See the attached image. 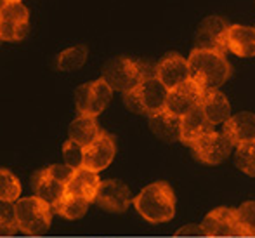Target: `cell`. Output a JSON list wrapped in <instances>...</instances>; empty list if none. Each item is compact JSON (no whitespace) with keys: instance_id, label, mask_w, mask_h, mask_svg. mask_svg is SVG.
Here are the masks:
<instances>
[{"instance_id":"cell-1","label":"cell","mask_w":255,"mask_h":238,"mask_svg":"<svg viewBox=\"0 0 255 238\" xmlns=\"http://www.w3.org/2000/svg\"><path fill=\"white\" fill-rule=\"evenodd\" d=\"M189 80H193L203 92L219 91L231 77V64L224 52L207 49H193L188 57Z\"/></svg>"},{"instance_id":"cell-2","label":"cell","mask_w":255,"mask_h":238,"mask_svg":"<svg viewBox=\"0 0 255 238\" xmlns=\"http://www.w3.org/2000/svg\"><path fill=\"white\" fill-rule=\"evenodd\" d=\"M135 211L151 225L167 223L175 214V195L170 185L156 181L148 185L132 200Z\"/></svg>"},{"instance_id":"cell-3","label":"cell","mask_w":255,"mask_h":238,"mask_svg":"<svg viewBox=\"0 0 255 238\" xmlns=\"http://www.w3.org/2000/svg\"><path fill=\"white\" fill-rule=\"evenodd\" d=\"M149 77H154V73L149 71V64L139 59L120 56L113 57L104 64L101 78L108 82V85L113 91L125 94V92L134 91L137 85H141Z\"/></svg>"},{"instance_id":"cell-4","label":"cell","mask_w":255,"mask_h":238,"mask_svg":"<svg viewBox=\"0 0 255 238\" xmlns=\"http://www.w3.org/2000/svg\"><path fill=\"white\" fill-rule=\"evenodd\" d=\"M167 96H168V89L154 75V77L146 78L134 91L125 92L124 103L134 113L151 117V115L160 113L161 110H165V106H167Z\"/></svg>"},{"instance_id":"cell-5","label":"cell","mask_w":255,"mask_h":238,"mask_svg":"<svg viewBox=\"0 0 255 238\" xmlns=\"http://www.w3.org/2000/svg\"><path fill=\"white\" fill-rule=\"evenodd\" d=\"M17 228L24 235H42L52 221V207L38 197H23L14 204Z\"/></svg>"},{"instance_id":"cell-6","label":"cell","mask_w":255,"mask_h":238,"mask_svg":"<svg viewBox=\"0 0 255 238\" xmlns=\"http://www.w3.org/2000/svg\"><path fill=\"white\" fill-rule=\"evenodd\" d=\"M111 96H113V89L108 85L104 78L82 84L75 91V103H77L78 113L98 118L104 111V108L110 104Z\"/></svg>"},{"instance_id":"cell-7","label":"cell","mask_w":255,"mask_h":238,"mask_svg":"<svg viewBox=\"0 0 255 238\" xmlns=\"http://www.w3.org/2000/svg\"><path fill=\"white\" fill-rule=\"evenodd\" d=\"M202 233L205 237H240L243 232L240 228L238 214L233 207H217L210 211L202 221Z\"/></svg>"},{"instance_id":"cell-8","label":"cell","mask_w":255,"mask_h":238,"mask_svg":"<svg viewBox=\"0 0 255 238\" xmlns=\"http://www.w3.org/2000/svg\"><path fill=\"white\" fill-rule=\"evenodd\" d=\"M228 30L229 24L219 16L205 17L200 24L195 37V49H207V50H219V52H228Z\"/></svg>"},{"instance_id":"cell-9","label":"cell","mask_w":255,"mask_h":238,"mask_svg":"<svg viewBox=\"0 0 255 238\" xmlns=\"http://www.w3.org/2000/svg\"><path fill=\"white\" fill-rule=\"evenodd\" d=\"M233 148L235 146H233V143L229 141V138L224 132L212 131L208 134H205L191 150L200 162L208 165H217L229 157Z\"/></svg>"},{"instance_id":"cell-10","label":"cell","mask_w":255,"mask_h":238,"mask_svg":"<svg viewBox=\"0 0 255 238\" xmlns=\"http://www.w3.org/2000/svg\"><path fill=\"white\" fill-rule=\"evenodd\" d=\"M205 92L193 80H188L184 84H181L179 87L168 91L167 96V110L170 113H174L175 117L182 118L193 111L195 108L202 106Z\"/></svg>"},{"instance_id":"cell-11","label":"cell","mask_w":255,"mask_h":238,"mask_svg":"<svg viewBox=\"0 0 255 238\" xmlns=\"http://www.w3.org/2000/svg\"><path fill=\"white\" fill-rule=\"evenodd\" d=\"M115 153H117L115 138L101 131V134L94 141L84 148V167L92 172H101L113 162Z\"/></svg>"},{"instance_id":"cell-12","label":"cell","mask_w":255,"mask_h":238,"mask_svg":"<svg viewBox=\"0 0 255 238\" xmlns=\"http://www.w3.org/2000/svg\"><path fill=\"white\" fill-rule=\"evenodd\" d=\"M154 75L156 78L168 89L179 87L181 84L189 80V64L188 59L182 57L181 54L177 52H170L156 64L154 68Z\"/></svg>"},{"instance_id":"cell-13","label":"cell","mask_w":255,"mask_h":238,"mask_svg":"<svg viewBox=\"0 0 255 238\" xmlns=\"http://www.w3.org/2000/svg\"><path fill=\"white\" fill-rule=\"evenodd\" d=\"M132 202L130 190L117 179H106L101 181L96 204L108 212H125Z\"/></svg>"},{"instance_id":"cell-14","label":"cell","mask_w":255,"mask_h":238,"mask_svg":"<svg viewBox=\"0 0 255 238\" xmlns=\"http://www.w3.org/2000/svg\"><path fill=\"white\" fill-rule=\"evenodd\" d=\"M31 188L35 191V197L42 198L54 209L66 193V183L59 181L49 169H42L31 178Z\"/></svg>"},{"instance_id":"cell-15","label":"cell","mask_w":255,"mask_h":238,"mask_svg":"<svg viewBox=\"0 0 255 238\" xmlns=\"http://www.w3.org/2000/svg\"><path fill=\"white\" fill-rule=\"evenodd\" d=\"M99 186H101V179H99L98 172H92L85 167H80V169H75L73 176L66 183V195L80 197L84 200L94 204L96 197H98Z\"/></svg>"},{"instance_id":"cell-16","label":"cell","mask_w":255,"mask_h":238,"mask_svg":"<svg viewBox=\"0 0 255 238\" xmlns=\"http://www.w3.org/2000/svg\"><path fill=\"white\" fill-rule=\"evenodd\" d=\"M222 132L228 136L235 148L255 141V115L250 111L231 115V118L224 124Z\"/></svg>"},{"instance_id":"cell-17","label":"cell","mask_w":255,"mask_h":238,"mask_svg":"<svg viewBox=\"0 0 255 238\" xmlns=\"http://www.w3.org/2000/svg\"><path fill=\"white\" fill-rule=\"evenodd\" d=\"M214 131V125L207 120L202 106L189 111L186 117L181 118V143L193 148L205 134Z\"/></svg>"},{"instance_id":"cell-18","label":"cell","mask_w":255,"mask_h":238,"mask_svg":"<svg viewBox=\"0 0 255 238\" xmlns=\"http://www.w3.org/2000/svg\"><path fill=\"white\" fill-rule=\"evenodd\" d=\"M228 50L240 57H255V26L231 24L228 30Z\"/></svg>"},{"instance_id":"cell-19","label":"cell","mask_w":255,"mask_h":238,"mask_svg":"<svg viewBox=\"0 0 255 238\" xmlns=\"http://www.w3.org/2000/svg\"><path fill=\"white\" fill-rule=\"evenodd\" d=\"M148 122L153 134L156 138H160L161 141H181V118L175 117L174 113H170L167 108L161 110L160 113H154L151 117H148Z\"/></svg>"},{"instance_id":"cell-20","label":"cell","mask_w":255,"mask_h":238,"mask_svg":"<svg viewBox=\"0 0 255 238\" xmlns=\"http://www.w3.org/2000/svg\"><path fill=\"white\" fill-rule=\"evenodd\" d=\"M202 110L207 117V120L212 125H224L226 122L231 118V104H229L228 97L222 94L221 91H210L205 92L202 101Z\"/></svg>"},{"instance_id":"cell-21","label":"cell","mask_w":255,"mask_h":238,"mask_svg":"<svg viewBox=\"0 0 255 238\" xmlns=\"http://www.w3.org/2000/svg\"><path fill=\"white\" fill-rule=\"evenodd\" d=\"M99 134H101V129L98 125V120L94 117H85V115H78L68 129L70 139L80 144L82 148L89 146Z\"/></svg>"},{"instance_id":"cell-22","label":"cell","mask_w":255,"mask_h":238,"mask_svg":"<svg viewBox=\"0 0 255 238\" xmlns=\"http://www.w3.org/2000/svg\"><path fill=\"white\" fill-rule=\"evenodd\" d=\"M89 205H91V202L84 200V198L64 193L63 200H61L59 204L52 209V211L56 212V214L66 218V219H80L85 216Z\"/></svg>"},{"instance_id":"cell-23","label":"cell","mask_w":255,"mask_h":238,"mask_svg":"<svg viewBox=\"0 0 255 238\" xmlns=\"http://www.w3.org/2000/svg\"><path fill=\"white\" fill-rule=\"evenodd\" d=\"M89 50L85 45H77L70 47L57 56V70L59 71H75L82 68L87 61Z\"/></svg>"},{"instance_id":"cell-24","label":"cell","mask_w":255,"mask_h":238,"mask_svg":"<svg viewBox=\"0 0 255 238\" xmlns=\"http://www.w3.org/2000/svg\"><path fill=\"white\" fill-rule=\"evenodd\" d=\"M21 198V183L16 176L7 169L0 171V202L16 204Z\"/></svg>"},{"instance_id":"cell-25","label":"cell","mask_w":255,"mask_h":238,"mask_svg":"<svg viewBox=\"0 0 255 238\" xmlns=\"http://www.w3.org/2000/svg\"><path fill=\"white\" fill-rule=\"evenodd\" d=\"M235 162L240 171H243L247 176L255 178V141L240 144L236 148Z\"/></svg>"},{"instance_id":"cell-26","label":"cell","mask_w":255,"mask_h":238,"mask_svg":"<svg viewBox=\"0 0 255 238\" xmlns=\"http://www.w3.org/2000/svg\"><path fill=\"white\" fill-rule=\"evenodd\" d=\"M236 214H238L243 238H255V202H243L236 209Z\"/></svg>"},{"instance_id":"cell-27","label":"cell","mask_w":255,"mask_h":238,"mask_svg":"<svg viewBox=\"0 0 255 238\" xmlns=\"http://www.w3.org/2000/svg\"><path fill=\"white\" fill-rule=\"evenodd\" d=\"M28 19H30V12H28V9L21 2L0 5V21H7V23H28Z\"/></svg>"},{"instance_id":"cell-28","label":"cell","mask_w":255,"mask_h":238,"mask_svg":"<svg viewBox=\"0 0 255 238\" xmlns=\"http://www.w3.org/2000/svg\"><path fill=\"white\" fill-rule=\"evenodd\" d=\"M30 31L28 23H7L0 21V38L5 42H17L23 40Z\"/></svg>"},{"instance_id":"cell-29","label":"cell","mask_w":255,"mask_h":238,"mask_svg":"<svg viewBox=\"0 0 255 238\" xmlns=\"http://www.w3.org/2000/svg\"><path fill=\"white\" fill-rule=\"evenodd\" d=\"M0 232H2V235L9 237L19 232L16 221V212H14V204L2 202V207H0Z\"/></svg>"},{"instance_id":"cell-30","label":"cell","mask_w":255,"mask_h":238,"mask_svg":"<svg viewBox=\"0 0 255 238\" xmlns=\"http://www.w3.org/2000/svg\"><path fill=\"white\" fill-rule=\"evenodd\" d=\"M63 158L64 164L70 165L71 169L84 167V148L75 141H71V139H68L63 144Z\"/></svg>"},{"instance_id":"cell-31","label":"cell","mask_w":255,"mask_h":238,"mask_svg":"<svg viewBox=\"0 0 255 238\" xmlns=\"http://www.w3.org/2000/svg\"><path fill=\"white\" fill-rule=\"evenodd\" d=\"M177 235H203V233H202V226L189 225V226H186V228L179 230Z\"/></svg>"},{"instance_id":"cell-32","label":"cell","mask_w":255,"mask_h":238,"mask_svg":"<svg viewBox=\"0 0 255 238\" xmlns=\"http://www.w3.org/2000/svg\"><path fill=\"white\" fill-rule=\"evenodd\" d=\"M0 5H3V3H14V2H21V0H0Z\"/></svg>"}]
</instances>
